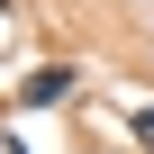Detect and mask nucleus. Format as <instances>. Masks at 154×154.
I'll list each match as a JSON object with an SVG mask.
<instances>
[{"instance_id": "f257e3e1", "label": "nucleus", "mask_w": 154, "mask_h": 154, "mask_svg": "<svg viewBox=\"0 0 154 154\" xmlns=\"http://www.w3.org/2000/svg\"><path fill=\"white\" fill-rule=\"evenodd\" d=\"M72 91H82V72H72V63H36L27 82H18V109H54V100H72Z\"/></svg>"}, {"instance_id": "f03ea898", "label": "nucleus", "mask_w": 154, "mask_h": 154, "mask_svg": "<svg viewBox=\"0 0 154 154\" xmlns=\"http://www.w3.org/2000/svg\"><path fill=\"white\" fill-rule=\"evenodd\" d=\"M100 127H127V145L154 154V100H145V91H118V100L100 109Z\"/></svg>"}]
</instances>
